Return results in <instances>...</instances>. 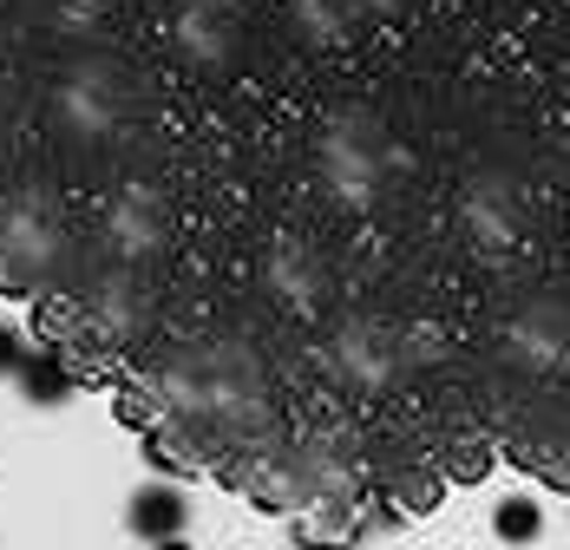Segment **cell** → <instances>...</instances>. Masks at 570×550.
<instances>
[{"label": "cell", "instance_id": "7a4b0ae2", "mask_svg": "<svg viewBox=\"0 0 570 550\" xmlns=\"http://www.w3.org/2000/svg\"><path fill=\"white\" fill-rule=\"evenodd\" d=\"M20 393H27L33 406H59V400L72 393V374L59 367V354H27V361H20Z\"/></svg>", "mask_w": 570, "mask_h": 550}, {"label": "cell", "instance_id": "6da1fadb", "mask_svg": "<svg viewBox=\"0 0 570 550\" xmlns=\"http://www.w3.org/2000/svg\"><path fill=\"white\" fill-rule=\"evenodd\" d=\"M125 524H131L145 544H165V538H184V524H190V504H184V492H177V485H145V492H131Z\"/></svg>", "mask_w": 570, "mask_h": 550}, {"label": "cell", "instance_id": "277c9868", "mask_svg": "<svg viewBox=\"0 0 570 550\" xmlns=\"http://www.w3.org/2000/svg\"><path fill=\"white\" fill-rule=\"evenodd\" d=\"M20 361H27V347H20V334L0 322V374H20Z\"/></svg>", "mask_w": 570, "mask_h": 550}, {"label": "cell", "instance_id": "5b68a950", "mask_svg": "<svg viewBox=\"0 0 570 550\" xmlns=\"http://www.w3.org/2000/svg\"><path fill=\"white\" fill-rule=\"evenodd\" d=\"M151 550H190V544H184V538H165V544H151Z\"/></svg>", "mask_w": 570, "mask_h": 550}, {"label": "cell", "instance_id": "3957f363", "mask_svg": "<svg viewBox=\"0 0 570 550\" xmlns=\"http://www.w3.org/2000/svg\"><path fill=\"white\" fill-rule=\"evenodd\" d=\"M492 531H499L505 544H531V538L544 531V518H538V504H531V498H505V504H499V518H492Z\"/></svg>", "mask_w": 570, "mask_h": 550}]
</instances>
